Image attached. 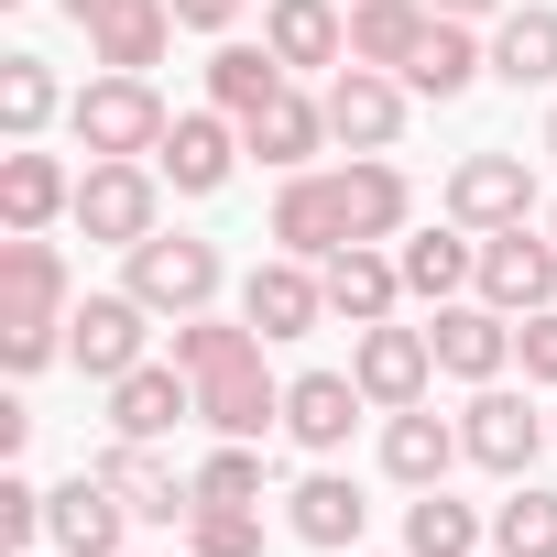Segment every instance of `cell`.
I'll return each mask as SVG.
<instances>
[{"label":"cell","instance_id":"obj_1","mask_svg":"<svg viewBox=\"0 0 557 557\" xmlns=\"http://www.w3.org/2000/svg\"><path fill=\"white\" fill-rule=\"evenodd\" d=\"M262 329L251 318H175V361H186V383H197V426L208 437H251L262 448V426H285V383L262 372Z\"/></svg>","mask_w":557,"mask_h":557},{"label":"cell","instance_id":"obj_2","mask_svg":"<svg viewBox=\"0 0 557 557\" xmlns=\"http://www.w3.org/2000/svg\"><path fill=\"white\" fill-rule=\"evenodd\" d=\"M66 318H77V285H66V251L45 230H12L0 240V361L12 372H45L66 350Z\"/></svg>","mask_w":557,"mask_h":557},{"label":"cell","instance_id":"obj_3","mask_svg":"<svg viewBox=\"0 0 557 557\" xmlns=\"http://www.w3.org/2000/svg\"><path fill=\"white\" fill-rule=\"evenodd\" d=\"M121 285H132L153 318H208V307H219V285H230V262H219V240L153 230V240H132V251H121Z\"/></svg>","mask_w":557,"mask_h":557},{"label":"cell","instance_id":"obj_4","mask_svg":"<svg viewBox=\"0 0 557 557\" xmlns=\"http://www.w3.org/2000/svg\"><path fill=\"white\" fill-rule=\"evenodd\" d=\"M66 132H77V153L99 164V153H164V99H153V77H121V66H99L77 99H66Z\"/></svg>","mask_w":557,"mask_h":557},{"label":"cell","instance_id":"obj_5","mask_svg":"<svg viewBox=\"0 0 557 557\" xmlns=\"http://www.w3.org/2000/svg\"><path fill=\"white\" fill-rule=\"evenodd\" d=\"M77 230L110 240V251L153 240V230H164V164H153V153H99V164L77 175Z\"/></svg>","mask_w":557,"mask_h":557},{"label":"cell","instance_id":"obj_6","mask_svg":"<svg viewBox=\"0 0 557 557\" xmlns=\"http://www.w3.org/2000/svg\"><path fill=\"white\" fill-rule=\"evenodd\" d=\"M273 251H296V262H329V251H350L361 240V208H350V175L339 164H307V175H285L273 186Z\"/></svg>","mask_w":557,"mask_h":557},{"label":"cell","instance_id":"obj_7","mask_svg":"<svg viewBox=\"0 0 557 557\" xmlns=\"http://www.w3.org/2000/svg\"><path fill=\"white\" fill-rule=\"evenodd\" d=\"M66 361L110 394L121 372H143V361H153V307H143L132 285H121V296H77V318H66Z\"/></svg>","mask_w":557,"mask_h":557},{"label":"cell","instance_id":"obj_8","mask_svg":"<svg viewBox=\"0 0 557 557\" xmlns=\"http://www.w3.org/2000/svg\"><path fill=\"white\" fill-rule=\"evenodd\" d=\"M546 437H557V416H535L513 383H470V405H459V448H470L492 481H524Z\"/></svg>","mask_w":557,"mask_h":557},{"label":"cell","instance_id":"obj_9","mask_svg":"<svg viewBox=\"0 0 557 557\" xmlns=\"http://www.w3.org/2000/svg\"><path fill=\"white\" fill-rule=\"evenodd\" d=\"M329 143H350V153H394L405 143V110H416V88L394 77V66H329Z\"/></svg>","mask_w":557,"mask_h":557},{"label":"cell","instance_id":"obj_10","mask_svg":"<svg viewBox=\"0 0 557 557\" xmlns=\"http://www.w3.org/2000/svg\"><path fill=\"white\" fill-rule=\"evenodd\" d=\"M470 296H492L503 318H535V307H557V240H546L535 219H513V230H481V273H470Z\"/></svg>","mask_w":557,"mask_h":557},{"label":"cell","instance_id":"obj_11","mask_svg":"<svg viewBox=\"0 0 557 557\" xmlns=\"http://www.w3.org/2000/svg\"><path fill=\"white\" fill-rule=\"evenodd\" d=\"M426 339H437V372H448V383H503V372H513V318H503L492 296H448V307L426 318Z\"/></svg>","mask_w":557,"mask_h":557},{"label":"cell","instance_id":"obj_12","mask_svg":"<svg viewBox=\"0 0 557 557\" xmlns=\"http://www.w3.org/2000/svg\"><path fill=\"white\" fill-rule=\"evenodd\" d=\"M350 372H361L372 416H405V405H426V383H437V339L383 318V329H361V339H350Z\"/></svg>","mask_w":557,"mask_h":557},{"label":"cell","instance_id":"obj_13","mask_svg":"<svg viewBox=\"0 0 557 557\" xmlns=\"http://www.w3.org/2000/svg\"><path fill=\"white\" fill-rule=\"evenodd\" d=\"M240 318H251L262 339H307V329L329 318V273H318V262H296V251L251 262V273H240Z\"/></svg>","mask_w":557,"mask_h":557},{"label":"cell","instance_id":"obj_14","mask_svg":"<svg viewBox=\"0 0 557 557\" xmlns=\"http://www.w3.org/2000/svg\"><path fill=\"white\" fill-rule=\"evenodd\" d=\"M240 153H251V143H240V121H230V110H175V132H164V153H153V164H164V186H175V197H219V186L240 175Z\"/></svg>","mask_w":557,"mask_h":557},{"label":"cell","instance_id":"obj_15","mask_svg":"<svg viewBox=\"0 0 557 557\" xmlns=\"http://www.w3.org/2000/svg\"><path fill=\"white\" fill-rule=\"evenodd\" d=\"M448 219H459V230H513V219H535V164H524V153H459Z\"/></svg>","mask_w":557,"mask_h":557},{"label":"cell","instance_id":"obj_16","mask_svg":"<svg viewBox=\"0 0 557 557\" xmlns=\"http://www.w3.org/2000/svg\"><path fill=\"white\" fill-rule=\"evenodd\" d=\"M361 416H372L361 372H296V383H285V437H296L307 459H339Z\"/></svg>","mask_w":557,"mask_h":557},{"label":"cell","instance_id":"obj_17","mask_svg":"<svg viewBox=\"0 0 557 557\" xmlns=\"http://www.w3.org/2000/svg\"><path fill=\"white\" fill-rule=\"evenodd\" d=\"M88 470H99V481H110V492L132 503V524H186V513H197V481H175L153 437H110V448H99Z\"/></svg>","mask_w":557,"mask_h":557},{"label":"cell","instance_id":"obj_18","mask_svg":"<svg viewBox=\"0 0 557 557\" xmlns=\"http://www.w3.org/2000/svg\"><path fill=\"white\" fill-rule=\"evenodd\" d=\"M45 535H55L66 557H121V535H132V503H121L99 470H77V481H55V492H45Z\"/></svg>","mask_w":557,"mask_h":557},{"label":"cell","instance_id":"obj_19","mask_svg":"<svg viewBox=\"0 0 557 557\" xmlns=\"http://www.w3.org/2000/svg\"><path fill=\"white\" fill-rule=\"evenodd\" d=\"M197 416V383H186V361H143V372H121L110 383V437H175Z\"/></svg>","mask_w":557,"mask_h":557},{"label":"cell","instance_id":"obj_20","mask_svg":"<svg viewBox=\"0 0 557 557\" xmlns=\"http://www.w3.org/2000/svg\"><path fill=\"white\" fill-rule=\"evenodd\" d=\"M285 524H296V546L361 557V524H372V503H361V481H350V470H307V481L285 492Z\"/></svg>","mask_w":557,"mask_h":557},{"label":"cell","instance_id":"obj_21","mask_svg":"<svg viewBox=\"0 0 557 557\" xmlns=\"http://www.w3.org/2000/svg\"><path fill=\"white\" fill-rule=\"evenodd\" d=\"M55 219H77V175L45 143H12L0 153V230H55Z\"/></svg>","mask_w":557,"mask_h":557},{"label":"cell","instance_id":"obj_22","mask_svg":"<svg viewBox=\"0 0 557 557\" xmlns=\"http://www.w3.org/2000/svg\"><path fill=\"white\" fill-rule=\"evenodd\" d=\"M318 273H329V318H350V329H383V318L405 307V262H394L383 240H350V251H329Z\"/></svg>","mask_w":557,"mask_h":557},{"label":"cell","instance_id":"obj_23","mask_svg":"<svg viewBox=\"0 0 557 557\" xmlns=\"http://www.w3.org/2000/svg\"><path fill=\"white\" fill-rule=\"evenodd\" d=\"M262 45L285 55L296 77L350 66V12H339V0H262Z\"/></svg>","mask_w":557,"mask_h":557},{"label":"cell","instance_id":"obj_24","mask_svg":"<svg viewBox=\"0 0 557 557\" xmlns=\"http://www.w3.org/2000/svg\"><path fill=\"white\" fill-rule=\"evenodd\" d=\"M459 459H470V448H459V416H426V405L383 416V470H394L405 492H437Z\"/></svg>","mask_w":557,"mask_h":557},{"label":"cell","instance_id":"obj_25","mask_svg":"<svg viewBox=\"0 0 557 557\" xmlns=\"http://www.w3.org/2000/svg\"><path fill=\"white\" fill-rule=\"evenodd\" d=\"M240 143L273 164V175H307L318 153H329V99H307V88H285V99H273V110H251L240 121Z\"/></svg>","mask_w":557,"mask_h":557},{"label":"cell","instance_id":"obj_26","mask_svg":"<svg viewBox=\"0 0 557 557\" xmlns=\"http://www.w3.org/2000/svg\"><path fill=\"white\" fill-rule=\"evenodd\" d=\"M394 262H405V296L416 307H448V296H470V273H481V230H459V219L448 230H405Z\"/></svg>","mask_w":557,"mask_h":557},{"label":"cell","instance_id":"obj_27","mask_svg":"<svg viewBox=\"0 0 557 557\" xmlns=\"http://www.w3.org/2000/svg\"><path fill=\"white\" fill-rule=\"evenodd\" d=\"M186 23H175V0H121V12H99L88 23V55L99 66H121V77H143V66H164V45H175Z\"/></svg>","mask_w":557,"mask_h":557},{"label":"cell","instance_id":"obj_28","mask_svg":"<svg viewBox=\"0 0 557 557\" xmlns=\"http://www.w3.org/2000/svg\"><path fill=\"white\" fill-rule=\"evenodd\" d=\"M437 34V12L426 0H350V66H416V45Z\"/></svg>","mask_w":557,"mask_h":557},{"label":"cell","instance_id":"obj_29","mask_svg":"<svg viewBox=\"0 0 557 557\" xmlns=\"http://www.w3.org/2000/svg\"><path fill=\"white\" fill-rule=\"evenodd\" d=\"M285 88H296V66L273 55V45H219V55H208V110H230V121L273 110Z\"/></svg>","mask_w":557,"mask_h":557},{"label":"cell","instance_id":"obj_30","mask_svg":"<svg viewBox=\"0 0 557 557\" xmlns=\"http://www.w3.org/2000/svg\"><path fill=\"white\" fill-rule=\"evenodd\" d=\"M492 77L503 88H557V12L546 0H513L492 23Z\"/></svg>","mask_w":557,"mask_h":557},{"label":"cell","instance_id":"obj_31","mask_svg":"<svg viewBox=\"0 0 557 557\" xmlns=\"http://www.w3.org/2000/svg\"><path fill=\"white\" fill-rule=\"evenodd\" d=\"M481 77H492V45H470V23H437V34L416 45V66H405L416 99H470Z\"/></svg>","mask_w":557,"mask_h":557},{"label":"cell","instance_id":"obj_32","mask_svg":"<svg viewBox=\"0 0 557 557\" xmlns=\"http://www.w3.org/2000/svg\"><path fill=\"white\" fill-rule=\"evenodd\" d=\"M481 546H492V524H481V513H470L448 481L405 503V557H481Z\"/></svg>","mask_w":557,"mask_h":557},{"label":"cell","instance_id":"obj_33","mask_svg":"<svg viewBox=\"0 0 557 557\" xmlns=\"http://www.w3.org/2000/svg\"><path fill=\"white\" fill-rule=\"evenodd\" d=\"M55 110H66V88H55L45 55H0V132H12V143H45Z\"/></svg>","mask_w":557,"mask_h":557},{"label":"cell","instance_id":"obj_34","mask_svg":"<svg viewBox=\"0 0 557 557\" xmlns=\"http://www.w3.org/2000/svg\"><path fill=\"white\" fill-rule=\"evenodd\" d=\"M492 557H557V492L546 481H513L492 503Z\"/></svg>","mask_w":557,"mask_h":557},{"label":"cell","instance_id":"obj_35","mask_svg":"<svg viewBox=\"0 0 557 557\" xmlns=\"http://www.w3.org/2000/svg\"><path fill=\"white\" fill-rule=\"evenodd\" d=\"M186 481H197V503H240V513H262V448H251V437H219Z\"/></svg>","mask_w":557,"mask_h":557},{"label":"cell","instance_id":"obj_36","mask_svg":"<svg viewBox=\"0 0 557 557\" xmlns=\"http://www.w3.org/2000/svg\"><path fill=\"white\" fill-rule=\"evenodd\" d=\"M186 557H262V513H240V503H197V513H186Z\"/></svg>","mask_w":557,"mask_h":557},{"label":"cell","instance_id":"obj_37","mask_svg":"<svg viewBox=\"0 0 557 557\" xmlns=\"http://www.w3.org/2000/svg\"><path fill=\"white\" fill-rule=\"evenodd\" d=\"M513 361H524V383H557V307L513 318Z\"/></svg>","mask_w":557,"mask_h":557},{"label":"cell","instance_id":"obj_38","mask_svg":"<svg viewBox=\"0 0 557 557\" xmlns=\"http://www.w3.org/2000/svg\"><path fill=\"white\" fill-rule=\"evenodd\" d=\"M0 535H12V546H34V535H45V492H34L23 470H0Z\"/></svg>","mask_w":557,"mask_h":557},{"label":"cell","instance_id":"obj_39","mask_svg":"<svg viewBox=\"0 0 557 557\" xmlns=\"http://www.w3.org/2000/svg\"><path fill=\"white\" fill-rule=\"evenodd\" d=\"M240 12H251V0H175V23H186V34H230Z\"/></svg>","mask_w":557,"mask_h":557},{"label":"cell","instance_id":"obj_40","mask_svg":"<svg viewBox=\"0 0 557 557\" xmlns=\"http://www.w3.org/2000/svg\"><path fill=\"white\" fill-rule=\"evenodd\" d=\"M426 12H437V23H503L513 0H426Z\"/></svg>","mask_w":557,"mask_h":557},{"label":"cell","instance_id":"obj_41","mask_svg":"<svg viewBox=\"0 0 557 557\" xmlns=\"http://www.w3.org/2000/svg\"><path fill=\"white\" fill-rule=\"evenodd\" d=\"M99 12H121V0H66V23H77V34H88V23H99Z\"/></svg>","mask_w":557,"mask_h":557},{"label":"cell","instance_id":"obj_42","mask_svg":"<svg viewBox=\"0 0 557 557\" xmlns=\"http://www.w3.org/2000/svg\"><path fill=\"white\" fill-rule=\"evenodd\" d=\"M546 153H557V110H546Z\"/></svg>","mask_w":557,"mask_h":557},{"label":"cell","instance_id":"obj_43","mask_svg":"<svg viewBox=\"0 0 557 557\" xmlns=\"http://www.w3.org/2000/svg\"><path fill=\"white\" fill-rule=\"evenodd\" d=\"M546 240H557V208H546Z\"/></svg>","mask_w":557,"mask_h":557},{"label":"cell","instance_id":"obj_44","mask_svg":"<svg viewBox=\"0 0 557 557\" xmlns=\"http://www.w3.org/2000/svg\"><path fill=\"white\" fill-rule=\"evenodd\" d=\"M55 557H66V546H55Z\"/></svg>","mask_w":557,"mask_h":557},{"label":"cell","instance_id":"obj_45","mask_svg":"<svg viewBox=\"0 0 557 557\" xmlns=\"http://www.w3.org/2000/svg\"><path fill=\"white\" fill-rule=\"evenodd\" d=\"M481 557H492V546H481Z\"/></svg>","mask_w":557,"mask_h":557}]
</instances>
